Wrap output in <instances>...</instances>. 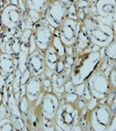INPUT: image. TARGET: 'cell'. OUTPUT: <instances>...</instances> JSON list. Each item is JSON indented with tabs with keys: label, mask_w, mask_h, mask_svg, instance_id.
Returning <instances> with one entry per match:
<instances>
[{
	"label": "cell",
	"mask_w": 116,
	"mask_h": 131,
	"mask_svg": "<svg viewBox=\"0 0 116 131\" xmlns=\"http://www.w3.org/2000/svg\"><path fill=\"white\" fill-rule=\"evenodd\" d=\"M100 60V50L86 51L77 55L71 68L68 80L74 85L85 83L87 78L98 69Z\"/></svg>",
	"instance_id": "1"
},
{
	"label": "cell",
	"mask_w": 116,
	"mask_h": 131,
	"mask_svg": "<svg viewBox=\"0 0 116 131\" xmlns=\"http://www.w3.org/2000/svg\"><path fill=\"white\" fill-rule=\"evenodd\" d=\"M81 22L91 44L99 48L106 47L115 39V32L111 25L105 23L95 15L88 13Z\"/></svg>",
	"instance_id": "2"
},
{
	"label": "cell",
	"mask_w": 116,
	"mask_h": 131,
	"mask_svg": "<svg viewBox=\"0 0 116 131\" xmlns=\"http://www.w3.org/2000/svg\"><path fill=\"white\" fill-rule=\"evenodd\" d=\"M59 104V98L52 92H44L40 102L36 101L35 102L41 119L40 129L55 130L54 119Z\"/></svg>",
	"instance_id": "3"
},
{
	"label": "cell",
	"mask_w": 116,
	"mask_h": 131,
	"mask_svg": "<svg viewBox=\"0 0 116 131\" xmlns=\"http://www.w3.org/2000/svg\"><path fill=\"white\" fill-rule=\"evenodd\" d=\"M81 110L77 103L63 102L59 104L55 115V127L59 130L72 131L74 126L80 124Z\"/></svg>",
	"instance_id": "4"
},
{
	"label": "cell",
	"mask_w": 116,
	"mask_h": 131,
	"mask_svg": "<svg viewBox=\"0 0 116 131\" xmlns=\"http://www.w3.org/2000/svg\"><path fill=\"white\" fill-rule=\"evenodd\" d=\"M85 85L91 96L100 103H106L107 96L114 91L111 88L108 77L105 74L104 71L99 68L87 78Z\"/></svg>",
	"instance_id": "5"
},
{
	"label": "cell",
	"mask_w": 116,
	"mask_h": 131,
	"mask_svg": "<svg viewBox=\"0 0 116 131\" xmlns=\"http://www.w3.org/2000/svg\"><path fill=\"white\" fill-rule=\"evenodd\" d=\"M115 114L111 111L107 103H98L96 107L88 111V119L90 127L95 131H106Z\"/></svg>",
	"instance_id": "6"
},
{
	"label": "cell",
	"mask_w": 116,
	"mask_h": 131,
	"mask_svg": "<svg viewBox=\"0 0 116 131\" xmlns=\"http://www.w3.org/2000/svg\"><path fill=\"white\" fill-rule=\"evenodd\" d=\"M67 17V7L61 0H49L42 14V19L54 29H57Z\"/></svg>",
	"instance_id": "7"
},
{
	"label": "cell",
	"mask_w": 116,
	"mask_h": 131,
	"mask_svg": "<svg viewBox=\"0 0 116 131\" xmlns=\"http://www.w3.org/2000/svg\"><path fill=\"white\" fill-rule=\"evenodd\" d=\"M26 15L18 6L7 3L0 13V29L1 32L17 30Z\"/></svg>",
	"instance_id": "8"
},
{
	"label": "cell",
	"mask_w": 116,
	"mask_h": 131,
	"mask_svg": "<svg viewBox=\"0 0 116 131\" xmlns=\"http://www.w3.org/2000/svg\"><path fill=\"white\" fill-rule=\"evenodd\" d=\"M54 29L48 25L44 19L36 22L32 27V36L36 48L44 51L50 46L54 36Z\"/></svg>",
	"instance_id": "9"
},
{
	"label": "cell",
	"mask_w": 116,
	"mask_h": 131,
	"mask_svg": "<svg viewBox=\"0 0 116 131\" xmlns=\"http://www.w3.org/2000/svg\"><path fill=\"white\" fill-rule=\"evenodd\" d=\"M79 24L80 21L77 19L67 17L60 26L55 29L58 31L59 38L65 47H72L76 39Z\"/></svg>",
	"instance_id": "10"
},
{
	"label": "cell",
	"mask_w": 116,
	"mask_h": 131,
	"mask_svg": "<svg viewBox=\"0 0 116 131\" xmlns=\"http://www.w3.org/2000/svg\"><path fill=\"white\" fill-rule=\"evenodd\" d=\"M96 15L100 21L111 25L115 21L116 1L115 0H96L95 3Z\"/></svg>",
	"instance_id": "11"
},
{
	"label": "cell",
	"mask_w": 116,
	"mask_h": 131,
	"mask_svg": "<svg viewBox=\"0 0 116 131\" xmlns=\"http://www.w3.org/2000/svg\"><path fill=\"white\" fill-rule=\"evenodd\" d=\"M27 68L31 72V76L39 77L45 69L43 51L36 49L30 53L27 58Z\"/></svg>",
	"instance_id": "12"
},
{
	"label": "cell",
	"mask_w": 116,
	"mask_h": 131,
	"mask_svg": "<svg viewBox=\"0 0 116 131\" xmlns=\"http://www.w3.org/2000/svg\"><path fill=\"white\" fill-rule=\"evenodd\" d=\"M25 86V96L27 97L28 102L33 104L37 99L44 93L42 83L40 77L31 76L26 83Z\"/></svg>",
	"instance_id": "13"
},
{
	"label": "cell",
	"mask_w": 116,
	"mask_h": 131,
	"mask_svg": "<svg viewBox=\"0 0 116 131\" xmlns=\"http://www.w3.org/2000/svg\"><path fill=\"white\" fill-rule=\"evenodd\" d=\"M91 45V40L85 31V29L82 26V22L80 21L79 27H78L77 33L76 36V39L72 46L73 54L74 55H78L83 52L88 51L90 46Z\"/></svg>",
	"instance_id": "14"
},
{
	"label": "cell",
	"mask_w": 116,
	"mask_h": 131,
	"mask_svg": "<svg viewBox=\"0 0 116 131\" xmlns=\"http://www.w3.org/2000/svg\"><path fill=\"white\" fill-rule=\"evenodd\" d=\"M71 69H67L61 74H57L54 72L51 76V92L57 96L59 99L65 92V83L68 80Z\"/></svg>",
	"instance_id": "15"
},
{
	"label": "cell",
	"mask_w": 116,
	"mask_h": 131,
	"mask_svg": "<svg viewBox=\"0 0 116 131\" xmlns=\"http://www.w3.org/2000/svg\"><path fill=\"white\" fill-rule=\"evenodd\" d=\"M17 69V57L7 52H0V73L7 77L13 73Z\"/></svg>",
	"instance_id": "16"
},
{
	"label": "cell",
	"mask_w": 116,
	"mask_h": 131,
	"mask_svg": "<svg viewBox=\"0 0 116 131\" xmlns=\"http://www.w3.org/2000/svg\"><path fill=\"white\" fill-rule=\"evenodd\" d=\"M43 54L45 68L54 71L59 59V56L57 52H56L54 46L50 45L46 50L43 51Z\"/></svg>",
	"instance_id": "17"
},
{
	"label": "cell",
	"mask_w": 116,
	"mask_h": 131,
	"mask_svg": "<svg viewBox=\"0 0 116 131\" xmlns=\"http://www.w3.org/2000/svg\"><path fill=\"white\" fill-rule=\"evenodd\" d=\"M30 54L29 52V46L22 43L21 50L19 54L17 56V69L19 72L22 73L24 71L27 69V58Z\"/></svg>",
	"instance_id": "18"
},
{
	"label": "cell",
	"mask_w": 116,
	"mask_h": 131,
	"mask_svg": "<svg viewBox=\"0 0 116 131\" xmlns=\"http://www.w3.org/2000/svg\"><path fill=\"white\" fill-rule=\"evenodd\" d=\"M48 2L49 0H25V5L27 9H31L43 14Z\"/></svg>",
	"instance_id": "19"
},
{
	"label": "cell",
	"mask_w": 116,
	"mask_h": 131,
	"mask_svg": "<svg viewBox=\"0 0 116 131\" xmlns=\"http://www.w3.org/2000/svg\"><path fill=\"white\" fill-rule=\"evenodd\" d=\"M51 45L55 49V50L58 53L59 58H63V56H64V54H66V47L61 41V40L58 35V31H56L55 29L54 31V36H53V40H52Z\"/></svg>",
	"instance_id": "20"
},
{
	"label": "cell",
	"mask_w": 116,
	"mask_h": 131,
	"mask_svg": "<svg viewBox=\"0 0 116 131\" xmlns=\"http://www.w3.org/2000/svg\"><path fill=\"white\" fill-rule=\"evenodd\" d=\"M102 50L104 52L103 57L108 58L112 61H115L116 59V40L115 39L113 40L112 41L108 44L106 47L102 48Z\"/></svg>",
	"instance_id": "21"
},
{
	"label": "cell",
	"mask_w": 116,
	"mask_h": 131,
	"mask_svg": "<svg viewBox=\"0 0 116 131\" xmlns=\"http://www.w3.org/2000/svg\"><path fill=\"white\" fill-rule=\"evenodd\" d=\"M15 128L13 119L10 116H7L0 121V131H14Z\"/></svg>",
	"instance_id": "22"
},
{
	"label": "cell",
	"mask_w": 116,
	"mask_h": 131,
	"mask_svg": "<svg viewBox=\"0 0 116 131\" xmlns=\"http://www.w3.org/2000/svg\"><path fill=\"white\" fill-rule=\"evenodd\" d=\"M61 98L63 99V102H67V103H76L77 102L78 98H79V96H78L75 92H64V93H63V95L62 96Z\"/></svg>",
	"instance_id": "23"
},
{
	"label": "cell",
	"mask_w": 116,
	"mask_h": 131,
	"mask_svg": "<svg viewBox=\"0 0 116 131\" xmlns=\"http://www.w3.org/2000/svg\"><path fill=\"white\" fill-rule=\"evenodd\" d=\"M41 78V83H42L43 91L44 92H51V78L46 76L44 73L40 76Z\"/></svg>",
	"instance_id": "24"
},
{
	"label": "cell",
	"mask_w": 116,
	"mask_h": 131,
	"mask_svg": "<svg viewBox=\"0 0 116 131\" xmlns=\"http://www.w3.org/2000/svg\"><path fill=\"white\" fill-rule=\"evenodd\" d=\"M27 16L30 18V20L32 21L33 24L36 23L42 19V14L31 9H27Z\"/></svg>",
	"instance_id": "25"
},
{
	"label": "cell",
	"mask_w": 116,
	"mask_h": 131,
	"mask_svg": "<svg viewBox=\"0 0 116 131\" xmlns=\"http://www.w3.org/2000/svg\"><path fill=\"white\" fill-rule=\"evenodd\" d=\"M31 36H32V28L26 27L21 33V39L22 43L29 46V42H30V40H31Z\"/></svg>",
	"instance_id": "26"
},
{
	"label": "cell",
	"mask_w": 116,
	"mask_h": 131,
	"mask_svg": "<svg viewBox=\"0 0 116 131\" xmlns=\"http://www.w3.org/2000/svg\"><path fill=\"white\" fill-rule=\"evenodd\" d=\"M108 79H109L110 84L111 86V88L115 91L116 89V69H115V64L112 67L109 74H108Z\"/></svg>",
	"instance_id": "27"
},
{
	"label": "cell",
	"mask_w": 116,
	"mask_h": 131,
	"mask_svg": "<svg viewBox=\"0 0 116 131\" xmlns=\"http://www.w3.org/2000/svg\"><path fill=\"white\" fill-rule=\"evenodd\" d=\"M76 56L77 55L68 54H64V56L63 57V62H64L65 67L67 69L72 68L73 63H74V61H75V59H76Z\"/></svg>",
	"instance_id": "28"
},
{
	"label": "cell",
	"mask_w": 116,
	"mask_h": 131,
	"mask_svg": "<svg viewBox=\"0 0 116 131\" xmlns=\"http://www.w3.org/2000/svg\"><path fill=\"white\" fill-rule=\"evenodd\" d=\"M65 69H66V67H65V64H64V62H63V58H59L57 64H56L55 69L54 70V72L55 73H57V74H61V73H63V72H64Z\"/></svg>",
	"instance_id": "29"
},
{
	"label": "cell",
	"mask_w": 116,
	"mask_h": 131,
	"mask_svg": "<svg viewBox=\"0 0 116 131\" xmlns=\"http://www.w3.org/2000/svg\"><path fill=\"white\" fill-rule=\"evenodd\" d=\"M31 77V74L28 68L26 69L23 73L21 74V78H20V85H25L26 83L28 81V79Z\"/></svg>",
	"instance_id": "30"
},
{
	"label": "cell",
	"mask_w": 116,
	"mask_h": 131,
	"mask_svg": "<svg viewBox=\"0 0 116 131\" xmlns=\"http://www.w3.org/2000/svg\"><path fill=\"white\" fill-rule=\"evenodd\" d=\"M7 116H9V111L8 108L5 104H1L0 105V121L2 119L5 118Z\"/></svg>",
	"instance_id": "31"
},
{
	"label": "cell",
	"mask_w": 116,
	"mask_h": 131,
	"mask_svg": "<svg viewBox=\"0 0 116 131\" xmlns=\"http://www.w3.org/2000/svg\"><path fill=\"white\" fill-rule=\"evenodd\" d=\"M99 103V102L95 98H91L89 101H87V103H86V108L88 110V111H91L93 108L96 107L97 106V104Z\"/></svg>",
	"instance_id": "32"
},
{
	"label": "cell",
	"mask_w": 116,
	"mask_h": 131,
	"mask_svg": "<svg viewBox=\"0 0 116 131\" xmlns=\"http://www.w3.org/2000/svg\"><path fill=\"white\" fill-rule=\"evenodd\" d=\"M115 122H116V119H115V115H114L113 117L111 119V121L110 123L109 126L106 129V131H115L116 130V127H115Z\"/></svg>",
	"instance_id": "33"
},
{
	"label": "cell",
	"mask_w": 116,
	"mask_h": 131,
	"mask_svg": "<svg viewBox=\"0 0 116 131\" xmlns=\"http://www.w3.org/2000/svg\"><path fill=\"white\" fill-rule=\"evenodd\" d=\"M61 2L66 6V7H68L71 4H73V3H75V0H61Z\"/></svg>",
	"instance_id": "34"
},
{
	"label": "cell",
	"mask_w": 116,
	"mask_h": 131,
	"mask_svg": "<svg viewBox=\"0 0 116 131\" xmlns=\"http://www.w3.org/2000/svg\"><path fill=\"white\" fill-rule=\"evenodd\" d=\"M3 103V90L0 88V105Z\"/></svg>",
	"instance_id": "35"
},
{
	"label": "cell",
	"mask_w": 116,
	"mask_h": 131,
	"mask_svg": "<svg viewBox=\"0 0 116 131\" xmlns=\"http://www.w3.org/2000/svg\"><path fill=\"white\" fill-rule=\"evenodd\" d=\"M4 3H5L4 2L2 1V0H0V13H1V10H2V6H3V4H4Z\"/></svg>",
	"instance_id": "36"
},
{
	"label": "cell",
	"mask_w": 116,
	"mask_h": 131,
	"mask_svg": "<svg viewBox=\"0 0 116 131\" xmlns=\"http://www.w3.org/2000/svg\"><path fill=\"white\" fill-rule=\"evenodd\" d=\"M0 38H1V29H0Z\"/></svg>",
	"instance_id": "37"
},
{
	"label": "cell",
	"mask_w": 116,
	"mask_h": 131,
	"mask_svg": "<svg viewBox=\"0 0 116 131\" xmlns=\"http://www.w3.org/2000/svg\"><path fill=\"white\" fill-rule=\"evenodd\" d=\"M0 75H1V73H0Z\"/></svg>",
	"instance_id": "38"
},
{
	"label": "cell",
	"mask_w": 116,
	"mask_h": 131,
	"mask_svg": "<svg viewBox=\"0 0 116 131\" xmlns=\"http://www.w3.org/2000/svg\"><path fill=\"white\" fill-rule=\"evenodd\" d=\"M2 1H3V0H2Z\"/></svg>",
	"instance_id": "39"
}]
</instances>
